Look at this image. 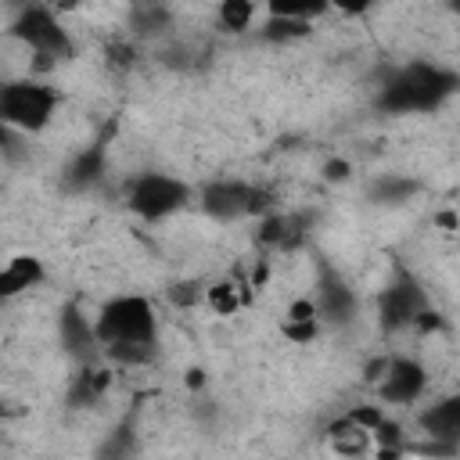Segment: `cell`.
<instances>
[{"instance_id": "obj_8", "label": "cell", "mask_w": 460, "mask_h": 460, "mask_svg": "<svg viewBox=\"0 0 460 460\" xmlns=\"http://www.w3.org/2000/svg\"><path fill=\"white\" fill-rule=\"evenodd\" d=\"M374 392H377V402L385 406H413L428 392V367L413 356H388Z\"/></svg>"}, {"instance_id": "obj_13", "label": "cell", "mask_w": 460, "mask_h": 460, "mask_svg": "<svg viewBox=\"0 0 460 460\" xmlns=\"http://www.w3.org/2000/svg\"><path fill=\"white\" fill-rule=\"evenodd\" d=\"M43 280H47L43 259L32 255V252H18V255H11V259L4 262V270H0V295L11 302V298H18V295L36 291Z\"/></svg>"}, {"instance_id": "obj_15", "label": "cell", "mask_w": 460, "mask_h": 460, "mask_svg": "<svg viewBox=\"0 0 460 460\" xmlns=\"http://www.w3.org/2000/svg\"><path fill=\"white\" fill-rule=\"evenodd\" d=\"M244 302H248V284H237V280H230V277L212 280V284L205 288V305H208L216 316H234Z\"/></svg>"}, {"instance_id": "obj_25", "label": "cell", "mask_w": 460, "mask_h": 460, "mask_svg": "<svg viewBox=\"0 0 460 460\" xmlns=\"http://www.w3.org/2000/svg\"><path fill=\"white\" fill-rule=\"evenodd\" d=\"M187 385H190V388L205 385V370H198V367H194V370H187Z\"/></svg>"}, {"instance_id": "obj_9", "label": "cell", "mask_w": 460, "mask_h": 460, "mask_svg": "<svg viewBox=\"0 0 460 460\" xmlns=\"http://www.w3.org/2000/svg\"><path fill=\"white\" fill-rule=\"evenodd\" d=\"M417 431L428 438V446L456 453L460 449V392L424 402L417 413Z\"/></svg>"}, {"instance_id": "obj_7", "label": "cell", "mask_w": 460, "mask_h": 460, "mask_svg": "<svg viewBox=\"0 0 460 460\" xmlns=\"http://www.w3.org/2000/svg\"><path fill=\"white\" fill-rule=\"evenodd\" d=\"M428 295L424 288L410 277V273H399L392 284H385L377 291V323L385 334H399V331H413L417 327V316L428 309Z\"/></svg>"}, {"instance_id": "obj_2", "label": "cell", "mask_w": 460, "mask_h": 460, "mask_svg": "<svg viewBox=\"0 0 460 460\" xmlns=\"http://www.w3.org/2000/svg\"><path fill=\"white\" fill-rule=\"evenodd\" d=\"M460 90V75L435 65V61H410L385 75L377 90V108L388 115H410V111H431L446 97Z\"/></svg>"}, {"instance_id": "obj_3", "label": "cell", "mask_w": 460, "mask_h": 460, "mask_svg": "<svg viewBox=\"0 0 460 460\" xmlns=\"http://www.w3.org/2000/svg\"><path fill=\"white\" fill-rule=\"evenodd\" d=\"M61 108V93L43 79H7L0 86V122L18 137L43 133Z\"/></svg>"}, {"instance_id": "obj_6", "label": "cell", "mask_w": 460, "mask_h": 460, "mask_svg": "<svg viewBox=\"0 0 460 460\" xmlns=\"http://www.w3.org/2000/svg\"><path fill=\"white\" fill-rule=\"evenodd\" d=\"M198 205L208 219L216 223H234V219H248V216H270L277 212L273 208V194L266 187H255V183H244V180H208L201 190H198Z\"/></svg>"}, {"instance_id": "obj_19", "label": "cell", "mask_w": 460, "mask_h": 460, "mask_svg": "<svg viewBox=\"0 0 460 460\" xmlns=\"http://www.w3.org/2000/svg\"><path fill=\"white\" fill-rule=\"evenodd\" d=\"M133 453H137V435L129 424H122L108 431V438L97 449V460H133Z\"/></svg>"}, {"instance_id": "obj_24", "label": "cell", "mask_w": 460, "mask_h": 460, "mask_svg": "<svg viewBox=\"0 0 460 460\" xmlns=\"http://www.w3.org/2000/svg\"><path fill=\"white\" fill-rule=\"evenodd\" d=\"M438 327H442V313L428 305V309H424V313L417 316V327H413V331H420V334H428V331H438Z\"/></svg>"}, {"instance_id": "obj_21", "label": "cell", "mask_w": 460, "mask_h": 460, "mask_svg": "<svg viewBox=\"0 0 460 460\" xmlns=\"http://www.w3.org/2000/svg\"><path fill=\"white\" fill-rule=\"evenodd\" d=\"M280 331H284V338H288V341H295V345H309V341H316V338H320L323 320H291V316H284Z\"/></svg>"}, {"instance_id": "obj_22", "label": "cell", "mask_w": 460, "mask_h": 460, "mask_svg": "<svg viewBox=\"0 0 460 460\" xmlns=\"http://www.w3.org/2000/svg\"><path fill=\"white\" fill-rule=\"evenodd\" d=\"M205 288H208V284H198V280H180V284L169 291V298H172L176 305H198V302H205Z\"/></svg>"}, {"instance_id": "obj_23", "label": "cell", "mask_w": 460, "mask_h": 460, "mask_svg": "<svg viewBox=\"0 0 460 460\" xmlns=\"http://www.w3.org/2000/svg\"><path fill=\"white\" fill-rule=\"evenodd\" d=\"M352 172V165L345 162V158H331L327 165H323V180H331V183H338V180H345Z\"/></svg>"}, {"instance_id": "obj_10", "label": "cell", "mask_w": 460, "mask_h": 460, "mask_svg": "<svg viewBox=\"0 0 460 460\" xmlns=\"http://www.w3.org/2000/svg\"><path fill=\"white\" fill-rule=\"evenodd\" d=\"M313 302H316L323 323H349V320H356V313H359V298H356V291H352L349 280H345L341 273H334L331 266L320 270Z\"/></svg>"}, {"instance_id": "obj_16", "label": "cell", "mask_w": 460, "mask_h": 460, "mask_svg": "<svg viewBox=\"0 0 460 460\" xmlns=\"http://www.w3.org/2000/svg\"><path fill=\"white\" fill-rule=\"evenodd\" d=\"M129 29L137 36H158V32L172 29V14L162 4H144V7H133L129 11Z\"/></svg>"}, {"instance_id": "obj_1", "label": "cell", "mask_w": 460, "mask_h": 460, "mask_svg": "<svg viewBox=\"0 0 460 460\" xmlns=\"http://www.w3.org/2000/svg\"><path fill=\"white\" fill-rule=\"evenodd\" d=\"M97 345L101 356L115 367H147L158 359V309L147 295L122 291L108 298L97 316Z\"/></svg>"}, {"instance_id": "obj_18", "label": "cell", "mask_w": 460, "mask_h": 460, "mask_svg": "<svg viewBox=\"0 0 460 460\" xmlns=\"http://www.w3.org/2000/svg\"><path fill=\"white\" fill-rule=\"evenodd\" d=\"M420 183L417 180H402V176H381L370 183V198L381 201V205H395V201H406L410 194H417Z\"/></svg>"}, {"instance_id": "obj_14", "label": "cell", "mask_w": 460, "mask_h": 460, "mask_svg": "<svg viewBox=\"0 0 460 460\" xmlns=\"http://www.w3.org/2000/svg\"><path fill=\"white\" fill-rule=\"evenodd\" d=\"M111 385V374L108 367H83L75 377H72V388H68V402L72 406H93Z\"/></svg>"}, {"instance_id": "obj_11", "label": "cell", "mask_w": 460, "mask_h": 460, "mask_svg": "<svg viewBox=\"0 0 460 460\" xmlns=\"http://www.w3.org/2000/svg\"><path fill=\"white\" fill-rule=\"evenodd\" d=\"M104 172H108V144L104 140H93V144L79 147L68 158V165L61 172V187L83 194V190H93L104 180Z\"/></svg>"}, {"instance_id": "obj_26", "label": "cell", "mask_w": 460, "mask_h": 460, "mask_svg": "<svg viewBox=\"0 0 460 460\" xmlns=\"http://www.w3.org/2000/svg\"><path fill=\"white\" fill-rule=\"evenodd\" d=\"M435 219H438L442 226H456V216H453V212H442V216H435Z\"/></svg>"}, {"instance_id": "obj_12", "label": "cell", "mask_w": 460, "mask_h": 460, "mask_svg": "<svg viewBox=\"0 0 460 460\" xmlns=\"http://www.w3.org/2000/svg\"><path fill=\"white\" fill-rule=\"evenodd\" d=\"M58 338H61L65 352L75 356V359H90V356L101 352L97 327H93V320H86V313L75 302L61 309V316H58Z\"/></svg>"}, {"instance_id": "obj_20", "label": "cell", "mask_w": 460, "mask_h": 460, "mask_svg": "<svg viewBox=\"0 0 460 460\" xmlns=\"http://www.w3.org/2000/svg\"><path fill=\"white\" fill-rule=\"evenodd\" d=\"M345 417L356 424V428H363L370 438H374V431L388 420V413H385V402H377V399H370V402H356L352 410H345Z\"/></svg>"}, {"instance_id": "obj_5", "label": "cell", "mask_w": 460, "mask_h": 460, "mask_svg": "<svg viewBox=\"0 0 460 460\" xmlns=\"http://www.w3.org/2000/svg\"><path fill=\"white\" fill-rule=\"evenodd\" d=\"M126 208L144 219V223H162L176 212H183L194 198L190 183L172 176V172H162V169H147V172H137L129 183H126Z\"/></svg>"}, {"instance_id": "obj_4", "label": "cell", "mask_w": 460, "mask_h": 460, "mask_svg": "<svg viewBox=\"0 0 460 460\" xmlns=\"http://www.w3.org/2000/svg\"><path fill=\"white\" fill-rule=\"evenodd\" d=\"M11 40H18L32 58H36V68H54L61 61H68L75 54V40L72 32L61 25V18L43 7V4H29V7H18V14L11 18L7 25Z\"/></svg>"}, {"instance_id": "obj_17", "label": "cell", "mask_w": 460, "mask_h": 460, "mask_svg": "<svg viewBox=\"0 0 460 460\" xmlns=\"http://www.w3.org/2000/svg\"><path fill=\"white\" fill-rule=\"evenodd\" d=\"M216 22H219L223 32H244L255 22V4H248V0H223L216 7Z\"/></svg>"}]
</instances>
